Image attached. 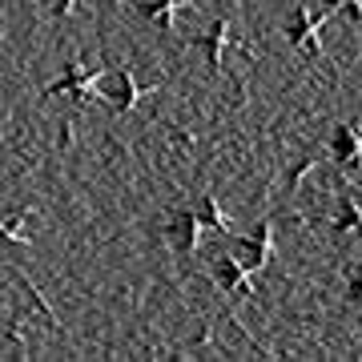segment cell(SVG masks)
<instances>
[{"mask_svg": "<svg viewBox=\"0 0 362 362\" xmlns=\"http://www.w3.org/2000/svg\"><path fill=\"white\" fill-rule=\"evenodd\" d=\"M101 73H105V65L89 69V73H77V69L69 65V69H65V77L57 81V85H49V89H45V97H61V93H73V97H77L81 105H89V101H101V93L93 89Z\"/></svg>", "mask_w": 362, "mask_h": 362, "instance_id": "obj_1", "label": "cell"}, {"mask_svg": "<svg viewBox=\"0 0 362 362\" xmlns=\"http://www.w3.org/2000/svg\"><path fill=\"white\" fill-rule=\"evenodd\" d=\"M25 218L21 214H13V218H4V242H25Z\"/></svg>", "mask_w": 362, "mask_h": 362, "instance_id": "obj_14", "label": "cell"}, {"mask_svg": "<svg viewBox=\"0 0 362 362\" xmlns=\"http://www.w3.org/2000/svg\"><path fill=\"white\" fill-rule=\"evenodd\" d=\"M169 233L177 238V250L185 258H194L197 254V238H202V218H197L194 209H177L173 218H169Z\"/></svg>", "mask_w": 362, "mask_h": 362, "instance_id": "obj_5", "label": "cell"}, {"mask_svg": "<svg viewBox=\"0 0 362 362\" xmlns=\"http://www.w3.org/2000/svg\"><path fill=\"white\" fill-rule=\"evenodd\" d=\"M149 89H137V81H133V73L125 65H121V89L113 93L117 97V113H129L133 105H137V97H145Z\"/></svg>", "mask_w": 362, "mask_h": 362, "instance_id": "obj_9", "label": "cell"}, {"mask_svg": "<svg viewBox=\"0 0 362 362\" xmlns=\"http://www.w3.org/2000/svg\"><path fill=\"white\" fill-rule=\"evenodd\" d=\"M334 230L338 233H362V209H358V202H354L350 194H342V214H338Z\"/></svg>", "mask_w": 362, "mask_h": 362, "instance_id": "obj_10", "label": "cell"}, {"mask_svg": "<svg viewBox=\"0 0 362 362\" xmlns=\"http://www.w3.org/2000/svg\"><path fill=\"white\" fill-rule=\"evenodd\" d=\"M226 40H230V21H214L209 25V33H202V37H194L197 49H206V61L214 73H221V49H226Z\"/></svg>", "mask_w": 362, "mask_h": 362, "instance_id": "obj_7", "label": "cell"}, {"mask_svg": "<svg viewBox=\"0 0 362 362\" xmlns=\"http://www.w3.org/2000/svg\"><path fill=\"white\" fill-rule=\"evenodd\" d=\"M197 218H202V226H209V230L230 233V221H226V214L218 209V197H214V194L202 197V209H197Z\"/></svg>", "mask_w": 362, "mask_h": 362, "instance_id": "obj_11", "label": "cell"}, {"mask_svg": "<svg viewBox=\"0 0 362 362\" xmlns=\"http://www.w3.org/2000/svg\"><path fill=\"white\" fill-rule=\"evenodd\" d=\"M350 302H362V266L350 270Z\"/></svg>", "mask_w": 362, "mask_h": 362, "instance_id": "obj_15", "label": "cell"}, {"mask_svg": "<svg viewBox=\"0 0 362 362\" xmlns=\"http://www.w3.org/2000/svg\"><path fill=\"white\" fill-rule=\"evenodd\" d=\"M330 21V13H306V8H298V16H294V25L286 28V40L294 45V49H306L310 57H318L322 52V45H318V28Z\"/></svg>", "mask_w": 362, "mask_h": 362, "instance_id": "obj_2", "label": "cell"}, {"mask_svg": "<svg viewBox=\"0 0 362 362\" xmlns=\"http://www.w3.org/2000/svg\"><path fill=\"white\" fill-rule=\"evenodd\" d=\"M181 4H185V0H141V4H137V13L149 16L161 33H173V16H177Z\"/></svg>", "mask_w": 362, "mask_h": 362, "instance_id": "obj_8", "label": "cell"}, {"mask_svg": "<svg viewBox=\"0 0 362 362\" xmlns=\"http://www.w3.org/2000/svg\"><path fill=\"white\" fill-rule=\"evenodd\" d=\"M274 221H258V230H254V238H242L238 242V254H242V266L246 270H258V266H266V262L274 258Z\"/></svg>", "mask_w": 362, "mask_h": 362, "instance_id": "obj_4", "label": "cell"}, {"mask_svg": "<svg viewBox=\"0 0 362 362\" xmlns=\"http://www.w3.org/2000/svg\"><path fill=\"white\" fill-rule=\"evenodd\" d=\"M314 165H318V153H310V157H302V161H298V165L290 169V189H298V185H302V177H306V173H310Z\"/></svg>", "mask_w": 362, "mask_h": 362, "instance_id": "obj_13", "label": "cell"}, {"mask_svg": "<svg viewBox=\"0 0 362 362\" xmlns=\"http://www.w3.org/2000/svg\"><path fill=\"white\" fill-rule=\"evenodd\" d=\"M49 8H52V16L61 21V16H69V13H73V0H49Z\"/></svg>", "mask_w": 362, "mask_h": 362, "instance_id": "obj_16", "label": "cell"}, {"mask_svg": "<svg viewBox=\"0 0 362 362\" xmlns=\"http://www.w3.org/2000/svg\"><path fill=\"white\" fill-rule=\"evenodd\" d=\"M214 274H218L221 290L230 298H250L254 294V282H250V270L242 266L238 258H230V254H221V258H214Z\"/></svg>", "mask_w": 362, "mask_h": 362, "instance_id": "obj_3", "label": "cell"}, {"mask_svg": "<svg viewBox=\"0 0 362 362\" xmlns=\"http://www.w3.org/2000/svg\"><path fill=\"white\" fill-rule=\"evenodd\" d=\"M334 161L346 173L362 169V125H342L334 137Z\"/></svg>", "mask_w": 362, "mask_h": 362, "instance_id": "obj_6", "label": "cell"}, {"mask_svg": "<svg viewBox=\"0 0 362 362\" xmlns=\"http://www.w3.org/2000/svg\"><path fill=\"white\" fill-rule=\"evenodd\" d=\"M338 8H342L354 25H362V0H326V13H330V16H334Z\"/></svg>", "mask_w": 362, "mask_h": 362, "instance_id": "obj_12", "label": "cell"}]
</instances>
